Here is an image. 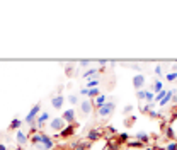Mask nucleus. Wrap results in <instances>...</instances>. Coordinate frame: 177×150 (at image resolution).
I'll use <instances>...</instances> for the list:
<instances>
[{
  "mask_svg": "<svg viewBox=\"0 0 177 150\" xmlns=\"http://www.w3.org/2000/svg\"><path fill=\"white\" fill-rule=\"evenodd\" d=\"M114 108H116V104H114L113 101H107L106 104H102L99 109H97V114H99L100 118H107V116H111V114H113Z\"/></svg>",
  "mask_w": 177,
  "mask_h": 150,
  "instance_id": "nucleus-1",
  "label": "nucleus"
},
{
  "mask_svg": "<svg viewBox=\"0 0 177 150\" xmlns=\"http://www.w3.org/2000/svg\"><path fill=\"white\" fill-rule=\"evenodd\" d=\"M39 113H41V104H36L34 108H31V111H29V114L26 116V119L24 121L27 123V125H34V121H36V118L39 116Z\"/></svg>",
  "mask_w": 177,
  "mask_h": 150,
  "instance_id": "nucleus-2",
  "label": "nucleus"
},
{
  "mask_svg": "<svg viewBox=\"0 0 177 150\" xmlns=\"http://www.w3.org/2000/svg\"><path fill=\"white\" fill-rule=\"evenodd\" d=\"M61 119H63L65 123H68V125H75V108H70V109H67V111H63Z\"/></svg>",
  "mask_w": 177,
  "mask_h": 150,
  "instance_id": "nucleus-3",
  "label": "nucleus"
},
{
  "mask_svg": "<svg viewBox=\"0 0 177 150\" xmlns=\"http://www.w3.org/2000/svg\"><path fill=\"white\" fill-rule=\"evenodd\" d=\"M41 145L44 147V150L55 148V142L51 140V137H48V135H44V133H41Z\"/></svg>",
  "mask_w": 177,
  "mask_h": 150,
  "instance_id": "nucleus-4",
  "label": "nucleus"
},
{
  "mask_svg": "<svg viewBox=\"0 0 177 150\" xmlns=\"http://www.w3.org/2000/svg\"><path fill=\"white\" fill-rule=\"evenodd\" d=\"M49 128H51L53 131H61L65 128V121L61 118H55L51 123H49Z\"/></svg>",
  "mask_w": 177,
  "mask_h": 150,
  "instance_id": "nucleus-5",
  "label": "nucleus"
},
{
  "mask_svg": "<svg viewBox=\"0 0 177 150\" xmlns=\"http://www.w3.org/2000/svg\"><path fill=\"white\" fill-rule=\"evenodd\" d=\"M63 102H65V97L61 96V94H56L55 97H51V106H53L55 109H61Z\"/></svg>",
  "mask_w": 177,
  "mask_h": 150,
  "instance_id": "nucleus-6",
  "label": "nucleus"
},
{
  "mask_svg": "<svg viewBox=\"0 0 177 150\" xmlns=\"http://www.w3.org/2000/svg\"><path fill=\"white\" fill-rule=\"evenodd\" d=\"M133 85H135L136 90L142 89V87L145 85V75H143V74H138V75H136L135 79H133Z\"/></svg>",
  "mask_w": 177,
  "mask_h": 150,
  "instance_id": "nucleus-7",
  "label": "nucleus"
},
{
  "mask_svg": "<svg viewBox=\"0 0 177 150\" xmlns=\"http://www.w3.org/2000/svg\"><path fill=\"white\" fill-rule=\"evenodd\" d=\"M16 138H17V143H19V148L21 147H26V145H27V135L24 133V131L19 130L16 133Z\"/></svg>",
  "mask_w": 177,
  "mask_h": 150,
  "instance_id": "nucleus-8",
  "label": "nucleus"
},
{
  "mask_svg": "<svg viewBox=\"0 0 177 150\" xmlns=\"http://www.w3.org/2000/svg\"><path fill=\"white\" fill-rule=\"evenodd\" d=\"M75 133V125H68V126H65L63 130L60 131V135L58 137H63V138H68V137H72V135Z\"/></svg>",
  "mask_w": 177,
  "mask_h": 150,
  "instance_id": "nucleus-9",
  "label": "nucleus"
},
{
  "mask_svg": "<svg viewBox=\"0 0 177 150\" xmlns=\"http://www.w3.org/2000/svg\"><path fill=\"white\" fill-rule=\"evenodd\" d=\"M48 119H49V113H39V116L36 118V125H38V128H43Z\"/></svg>",
  "mask_w": 177,
  "mask_h": 150,
  "instance_id": "nucleus-10",
  "label": "nucleus"
},
{
  "mask_svg": "<svg viewBox=\"0 0 177 150\" xmlns=\"http://www.w3.org/2000/svg\"><path fill=\"white\" fill-rule=\"evenodd\" d=\"M80 109H82V113H84V114H90V113H92V102H90V101H87V99H85V101H82L80 102Z\"/></svg>",
  "mask_w": 177,
  "mask_h": 150,
  "instance_id": "nucleus-11",
  "label": "nucleus"
},
{
  "mask_svg": "<svg viewBox=\"0 0 177 150\" xmlns=\"http://www.w3.org/2000/svg\"><path fill=\"white\" fill-rule=\"evenodd\" d=\"M100 135H102V131L100 130H90L87 133V142H95L100 138Z\"/></svg>",
  "mask_w": 177,
  "mask_h": 150,
  "instance_id": "nucleus-12",
  "label": "nucleus"
},
{
  "mask_svg": "<svg viewBox=\"0 0 177 150\" xmlns=\"http://www.w3.org/2000/svg\"><path fill=\"white\" fill-rule=\"evenodd\" d=\"M106 102H107V97L104 96V94H99V96H97L95 99H94V102H92V106H95V108L99 109L100 106H102V104H106Z\"/></svg>",
  "mask_w": 177,
  "mask_h": 150,
  "instance_id": "nucleus-13",
  "label": "nucleus"
},
{
  "mask_svg": "<svg viewBox=\"0 0 177 150\" xmlns=\"http://www.w3.org/2000/svg\"><path fill=\"white\" fill-rule=\"evenodd\" d=\"M135 138H136L138 142H142V143H145V142H148V140H150V137H148V135L145 133V131H138V133L135 135Z\"/></svg>",
  "mask_w": 177,
  "mask_h": 150,
  "instance_id": "nucleus-14",
  "label": "nucleus"
},
{
  "mask_svg": "<svg viewBox=\"0 0 177 150\" xmlns=\"http://www.w3.org/2000/svg\"><path fill=\"white\" fill-rule=\"evenodd\" d=\"M100 84V80L99 79H90L89 82H87V89H97V85Z\"/></svg>",
  "mask_w": 177,
  "mask_h": 150,
  "instance_id": "nucleus-15",
  "label": "nucleus"
},
{
  "mask_svg": "<svg viewBox=\"0 0 177 150\" xmlns=\"http://www.w3.org/2000/svg\"><path fill=\"white\" fill-rule=\"evenodd\" d=\"M172 97H174V90H169V92H167V96H165L164 99L160 101V104H162V106H165L167 102H170V101H172Z\"/></svg>",
  "mask_w": 177,
  "mask_h": 150,
  "instance_id": "nucleus-16",
  "label": "nucleus"
},
{
  "mask_svg": "<svg viewBox=\"0 0 177 150\" xmlns=\"http://www.w3.org/2000/svg\"><path fill=\"white\" fill-rule=\"evenodd\" d=\"M22 126V121H21V119H12V123H10V130H17L19 131V128Z\"/></svg>",
  "mask_w": 177,
  "mask_h": 150,
  "instance_id": "nucleus-17",
  "label": "nucleus"
},
{
  "mask_svg": "<svg viewBox=\"0 0 177 150\" xmlns=\"http://www.w3.org/2000/svg\"><path fill=\"white\" fill-rule=\"evenodd\" d=\"M97 72H99V70H95V68H89V70H85V72H84V79H89V77L97 75Z\"/></svg>",
  "mask_w": 177,
  "mask_h": 150,
  "instance_id": "nucleus-18",
  "label": "nucleus"
},
{
  "mask_svg": "<svg viewBox=\"0 0 177 150\" xmlns=\"http://www.w3.org/2000/svg\"><path fill=\"white\" fill-rule=\"evenodd\" d=\"M68 102H70L72 106H77L78 104V96L77 94H70V96H68Z\"/></svg>",
  "mask_w": 177,
  "mask_h": 150,
  "instance_id": "nucleus-19",
  "label": "nucleus"
},
{
  "mask_svg": "<svg viewBox=\"0 0 177 150\" xmlns=\"http://www.w3.org/2000/svg\"><path fill=\"white\" fill-rule=\"evenodd\" d=\"M89 143H90V142H82V143H75V145H73V148H75V150H85V148L89 147Z\"/></svg>",
  "mask_w": 177,
  "mask_h": 150,
  "instance_id": "nucleus-20",
  "label": "nucleus"
},
{
  "mask_svg": "<svg viewBox=\"0 0 177 150\" xmlns=\"http://www.w3.org/2000/svg\"><path fill=\"white\" fill-rule=\"evenodd\" d=\"M167 92H169V90H164V89H162V90H160V92H158V94H157V96H155V101H157V102H160V101H162V99H164V97H165V96H167Z\"/></svg>",
  "mask_w": 177,
  "mask_h": 150,
  "instance_id": "nucleus-21",
  "label": "nucleus"
},
{
  "mask_svg": "<svg viewBox=\"0 0 177 150\" xmlns=\"http://www.w3.org/2000/svg\"><path fill=\"white\" fill-rule=\"evenodd\" d=\"M165 137H167V138H170V140H172V138L175 137V131L172 130L170 126H167V128H165Z\"/></svg>",
  "mask_w": 177,
  "mask_h": 150,
  "instance_id": "nucleus-22",
  "label": "nucleus"
},
{
  "mask_svg": "<svg viewBox=\"0 0 177 150\" xmlns=\"http://www.w3.org/2000/svg\"><path fill=\"white\" fill-rule=\"evenodd\" d=\"M175 79H177V74H175V72H170V74L165 75V80H169V82H174Z\"/></svg>",
  "mask_w": 177,
  "mask_h": 150,
  "instance_id": "nucleus-23",
  "label": "nucleus"
},
{
  "mask_svg": "<svg viewBox=\"0 0 177 150\" xmlns=\"http://www.w3.org/2000/svg\"><path fill=\"white\" fill-rule=\"evenodd\" d=\"M145 101H148V102H153V101H155V94H153V92H150V90H147Z\"/></svg>",
  "mask_w": 177,
  "mask_h": 150,
  "instance_id": "nucleus-24",
  "label": "nucleus"
},
{
  "mask_svg": "<svg viewBox=\"0 0 177 150\" xmlns=\"http://www.w3.org/2000/svg\"><path fill=\"white\" fill-rule=\"evenodd\" d=\"M97 96H99V89H89V96L87 97H94V99H95Z\"/></svg>",
  "mask_w": 177,
  "mask_h": 150,
  "instance_id": "nucleus-25",
  "label": "nucleus"
},
{
  "mask_svg": "<svg viewBox=\"0 0 177 150\" xmlns=\"http://www.w3.org/2000/svg\"><path fill=\"white\" fill-rule=\"evenodd\" d=\"M153 89H155V92H160V90H162V82H160V80H155V84H153Z\"/></svg>",
  "mask_w": 177,
  "mask_h": 150,
  "instance_id": "nucleus-26",
  "label": "nucleus"
},
{
  "mask_svg": "<svg viewBox=\"0 0 177 150\" xmlns=\"http://www.w3.org/2000/svg\"><path fill=\"white\" fill-rule=\"evenodd\" d=\"M145 96H147V90H142V89H140L138 92H136V97H138L140 101H143V99H145Z\"/></svg>",
  "mask_w": 177,
  "mask_h": 150,
  "instance_id": "nucleus-27",
  "label": "nucleus"
},
{
  "mask_svg": "<svg viewBox=\"0 0 177 150\" xmlns=\"http://www.w3.org/2000/svg\"><path fill=\"white\" fill-rule=\"evenodd\" d=\"M164 150H177V143H175V142H170V143H169Z\"/></svg>",
  "mask_w": 177,
  "mask_h": 150,
  "instance_id": "nucleus-28",
  "label": "nucleus"
},
{
  "mask_svg": "<svg viewBox=\"0 0 177 150\" xmlns=\"http://www.w3.org/2000/svg\"><path fill=\"white\" fill-rule=\"evenodd\" d=\"M148 114H150V118H158V116H160L157 111H153V109H150V111H148Z\"/></svg>",
  "mask_w": 177,
  "mask_h": 150,
  "instance_id": "nucleus-29",
  "label": "nucleus"
},
{
  "mask_svg": "<svg viewBox=\"0 0 177 150\" xmlns=\"http://www.w3.org/2000/svg\"><path fill=\"white\" fill-rule=\"evenodd\" d=\"M129 145V147H142V142H138V140H136V142H131V143H128Z\"/></svg>",
  "mask_w": 177,
  "mask_h": 150,
  "instance_id": "nucleus-30",
  "label": "nucleus"
},
{
  "mask_svg": "<svg viewBox=\"0 0 177 150\" xmlns=\"http://www.w3.org/2000/svg\"><path fill=\"white\" fill-rule=\"evenodd\" d=\"M131 111H133V108H131V106H126V108L123 109V113H124V114H128V113H131Z\"/></svg>",
  "mask_w": 177,
  "mask_h": 150,
  "instance_id": "nucleus-31",
  "label": "nucleus"
},
{
  "mask_svg": "<svg viewBox=\"0 0 177 150\" xmlns=\"http://www.w3.org/2000/svg\"><path fill=\"white\" fill-rule=\"evenodd\" d=\"M80 94H82V96H89V89H87V87H84V89L80 90Z\"/></svg>",
  "mask_w": 177,
  "mask_h": 150,
  "instance_id": "nucleus-32",
  "label": "nucleus"
},
{
  "mask_svg": "<svg viewBox=\"0 0 177 150\" xmlns=\"http://www.w3.org/2000/svg\"><path fill=\"white\" fill-rule=\"evenodd\" d=\"M126 138H128V135H126V133H121V135H119V142H124Z\"/></svg>",
  "mask_w": 177,
  "mask_h": 150,
  "instance_id": "nucleus-33",
  "label": "nucleus"
},
{
  "mask_svg": "<svg viewBox=\"0 0 177 150\" xmlns=\"http://www.w3.org/2000/svg\"><path fill=\"white\" fill-rule=\"evenodd\" d=\"M155 74L160 75V74H162V67H155Z\"/></svg>",
  "mask_w": 177,
  "mask_h": 150,
  "instance_id": "nucleus-34",
  "label": "nucleus"
},
{
  "mask_svg": "<svg viewBox=\"0 0 177 150\" xmlns=\"http://www.w3.org/2000/svg\"><path fill=\"white\" fill-rule=\"evenodd\" d=\"M78 63H80V65H84V67H85V65H89L90 61H89V60H80V61H78Z\"/></svg>",
  "mask_w": 177,
  "mask_h": 150,
  "instance_id": "nucleus-35",
  "label": "nucleus"
},
{
  "mask_svg": "<svg viewBox=\"0 0 177 150\" xmlns=\"http://www.w3.org/2000/svg\"><path fill=\"white\" fill-rule=\"evenodd\" d=\"M99 63H100V65H102V67H104V65H107V60H99Z\"/></svg>",
  "mask_w": 177,
  "mask_h": 150,
  "instance_id": "nucleus-36",
  "label": "nucleus"
},
{
  "mask_svg": "<svg viewBox=\"0 0 177 150\" xmlns=\"http://www.w3.org/2000/svg\"><path fill=\"white\" fill-rule=\"evenodd\" d=\"M0 150H7V145H3V143H0Z\"/></svg>",
  "mask_w": 177,
  "mask_h": 150,
  "instance_id": "nucleus-37",
  "label": "nucleus"
},
{
  "mask_svg": "<svg viewBox=\"0 0 177 150\" xmlns=\"http://www.w3.org/2000/svg\"><path fill=\"white\" fill-rule=\"evenodd\" d=\"M107 150H114V147H113V145H111V147H109V148H107Z\"/></svg>",
  "mask_w": 177,
  "mask_h": 150,
  "instance_id": "nucleus-38",
  "label": "nucleus"
}]
</instances>
